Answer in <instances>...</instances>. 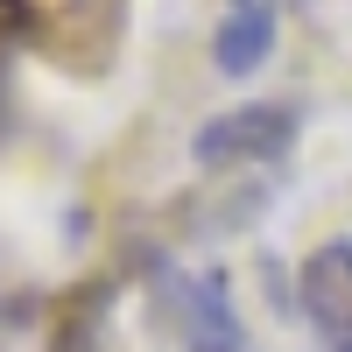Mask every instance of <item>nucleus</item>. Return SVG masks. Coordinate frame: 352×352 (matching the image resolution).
Returning a JSON list of instances; mask_svg holds the SVG:
<instances>
[{
	"instance_id": "7ed1b4c3",
	"label": "nucleus",
	"mask_w": 352,
	"mask_h": 352,
	"mask_svg": "<svg viewBox=\"0 0 352 352\" xmlns=\"http://www.w3.org/2000/svg\"><path fill=\"white\" fill-rule=\"evenodd\" d=\"M296 310L324 352H352V240H317L296 268Z\"/></svg>"
},
{
	"instance_id": "20e7f679",
	"label": "nucleus",
	"mask_w": 352,
	"mask_h": 352,
	"mask_svg": "<svg viewBox=\"0 0 352 352\" xmlns=\"http://www.w3.org/2000/svg\"><path fill=\"white\" fill-rule=\"evenodd\" d=\"M275 28H282V0H226L219 36H212V64L226 78H254L275 50Z\"/></svg>"
},
{
	"instance_id": "423d86ee",
	"label": "nucleus",
	"mask_w": 352,
	"mask_h": 352,
	"mask_svg": "<svg viewBox=\"0 0 352 352\" xmlns=\"http://www.w3.org/2000/svg\"><path fill=\"white\" fill-rule=\"evenodd\" d=\"M36 36V0H0V56H14Z\"/></svg>"
},
{
	"instance_id": "0eeeda50",
	"label": "nucleus",
	"mask_w": 352,
	"mask_h": 352,
	"mask_svg": "<svg viewBox=\"0 0 352 352\" xmlns=\"http://www.w3.org/2000/svg\"><path fill=\"white\" fill-rule=\"evenodd\" d=\"M71 8H99V0H71ZM113 14H120V0H113Z\"/></svg>"
},
{
	"instance_id": "f03ea898",
	"label": "nucleus",
	"mask_w": 352,
	"mask_h": 352,
	"mask_svg": "<svg viewBox=\"0 0 352 352\" xmlns=\"http://www.w3.org/2000/svg\"><path fill=\"white\" fill-rule=\"evenodd\" d=\"M148 289L169 310V324L184 331V352H254L247 317L232 303L226 275H190L176 261H148Z\"/></svg>"
},
{
	"instance_id": "39448f33",
	"label": "nucleus",
	"mask_w": 352,
	"mask_h": 352,
	"mask_svg": "<svg viewBox=\"0 0 352 352\" xmlns=\"http://www.w3.org/2000/svg\"><path fill=\"white\" fill-rule=\"evenodd\" d=\"M99 317H106V282L99 289H85V296H71L64 310H56V338H50V352H99Z\"/></svg>"
},
{
	"instance_id": "f257e3e1",
	"label": "nucleus",
	"mask_w": 352,
	"mask_h": 352,
	"mask_svg": "<svg viewBox=\"0 0 352 352\" xmlns=\"http://www.w3.org/2000/svg\"><path fill=\"white\" fill-rule=\"evenodd\" d=\"M303 134V113L289 99H254V106H226L212 113L197 134H190V162L212 169V176H240V169H268V162H289Z\"/></svg>"
}]
</instances>
